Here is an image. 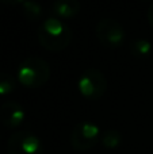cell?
Returning <instances> with one entry per match:
<instances>
[{
  "label": "cell",
  "mask_w": 153,
  "mask_h": 154,
  "mask_svg": "<svg viewBox=\"0 0 153 154\" xmlns=\"http://www.w3.org/2000/svg\"><path fill=\"white\" fill-rule=\"evenodd\" d=\"M37 37L41 46L49 51H61L70 45L73 32L64 20L52 16L39 24L37 30Z\"/></svg>",
  "instance_id": "obj_1"
},
{
  "label": "cell",
  "mask_w": 153,
  "mask_h": 154,
  "mask_svg": "<svg viewBox=\"0 0 153 154\" xmlns=\"http://www.w3.org/2000/svg\"><path fill=\"white\" fill-rule=\"evenodd\" d=\"M50 66L41 57H27L18 68V81L26 88H39L50 79Z\"/></svg>",
  "instance_id": "obj_2"
},
{
  "label": "cell",
  "mask_w": 153,
  "mask_h": 154,
  "mask_svg": "<svg viewBox=\"0 0 153 154\" xmlns=\"http://www.w3.org/2000/svg\"><path fill=\"white\" fill-rule=\"evenodd\" d=\"M79 93L84 99L98 100L107 91V79L102 70L96 68H89L84 70L77 80Z\"/></svg>",
  "instance_id": "obj_3"
},
{
  "label": "cell",
  "mask_w": 153,
  "mask_h": 154,
  "mask_svg": "<svg viewBox=\"0 0 153 154\" xmlns=\"http://www.w3.org/2000/svg\"><path fill=\"white\" fill-rule=\"evenodd\" d=\"M95 34H96V38L100 42V45L108 49L119 48L126 38L123 26L111 18L100 19L95 27Z\"/></svg>",
  "instance_id": "obj_4"
},
{
  "label": "cell",
  "mask_w": 153,
  "mask_h": 154,
  "mask_svg": "<svg viewBox=\"0 0 153 154\" xmlns=\"http://www.w3.org/2000/svg\"><path fill=\"white\" fill-rule=\"evenodd\" d=\"M100 137V128L98 125L92 122H81L73 127L69 141L75 150L87 152L99 142Z\"/></svg>",
  "instance_id": "obj_5"
},
{
  "label": "cell",
  "mask_w": 153,
  "mask_h": 154,
  "mask_svg": "<svg viewBox=\"0 0 153 154\" xmlns=\"http://www.w3.org/2000/svg\"><path fill=\"white\" fill-rule=\"evenodd\" d=\"M8 154H43L42 141L30 131H16L8 138Z\"/></svg>",
  "instance_id": "obj_6"
},
{
  "label": "cell",
  "mask_w": 153,
  "mask_h": 154,
  "mask_svg": "<svg viewBox=\"0 0 153 154\" xmlns=\"http://www.w3.org/2000/svg\"><path fill=\"white\" fill-rule=\"evenodd\" d=\"M26 112L18 101H5L0 107V120L7 128H18L24 122Z\"/></svg>",
  "instance_id": "obj_7"
},
{
  "label": "cell",
  "mask_w": 153,
  "mask_h": 154,
  "mask_svg": "<svg viewBox=\"0 0 153 154\" xmlns=\"http://www.w3.org/2000/svg\"><path fill=\"white\" fill-rule=\"evenodd\" d=\"M80 2L79 0H56L52 5L54 16L61 20L70 19L80 12Z\"/></svg>",
  "instance_id": "obj_8"
},
{
  "label": "cell",
  "mask_w": 153,
  "mask_h": 154,
  "mask_svg": "<svg viewBox=\"0 0 153 154\" xmlns=\"http://www.w3.org/2000/svg\"><path fill=\"white\" fill-rule=\"evenodd\" d=\"M152 43L146 38H136L130 42V53L137 58H145L152 53Z\"/></svg>",
  "instance_id": "obj_9"
},
{
  "label": "cell",
  "mask_w": 153,
  "mask_h": 154,
  "mask_svg": "<svg viewBox=\"0 0 153 154\" xmlns=\"http://www.w3.org/2000/svg\"><path fill=\"white\" fill-rule=\"evenodd\" d=\"M22 12H23L24 18L30 22H37L42 18L43 10L41 7L39 3H37L35 0H26L22 4Z\"/></svg>",
  "instance_id": "obj_10"
},
{
  "label": "cell",
  "mask_w": 153,
  "mask_h": 154,
  "mask_svg": "<svg viewBox=\"0 0 153 154\" xmlns=\"http://www.w3.org/2000/svg\"><path fill=\"white\" fill-rule=\"evenodd\" d=\"M100 142L106 149H117L122 143V134L117 130H106L100 137Z\"/></svg>",
  "instance_id": "obj_11"
},
{
  "label": "cell",
  "mask_w": 153,
  "mask_h": 154,
  "mask_svg": "<svg viewBox=\"0 0 153 154\" xmlns=\"http://www.w3.org/2000/svg\"><path fill=\"white\" fill-rule=\"evenodd\" d=\"M16 88V80L10 73L0 72V96L10 95Z\"/></svg>",
  "instance_id": "obj_12"
},
{
  "label": "cell",
  "mask_w": 153,
  "mask_h": 154,
  "mask_svg": "<svg viewBox=\"0 0 153 154\" xmlns=\"http://www.w3.org/2000/svg\"><path fill=\"white\" fill-rule=\"evenodd\" d=\"M0 2L7 5H18V4H23L26 0H0Z\"/></svg>",
  "instance_id": "obj_13"
},
{
  "label": "cell",
  "mask_w": 153,
  "mask_h": 154,
  "mask_svg": "<svg viewBox=\"0 0 153 154\" xmlns=\"http://www.w3.org/2000/svg\"><path fill=\"white\" fill-rule=\"evenodd\" d=\"M148 22H149V24L153 27V3L151 4V7L148 8Z\"/></svg>",
  "instance_id": "obj_14"
}]
</instances>
